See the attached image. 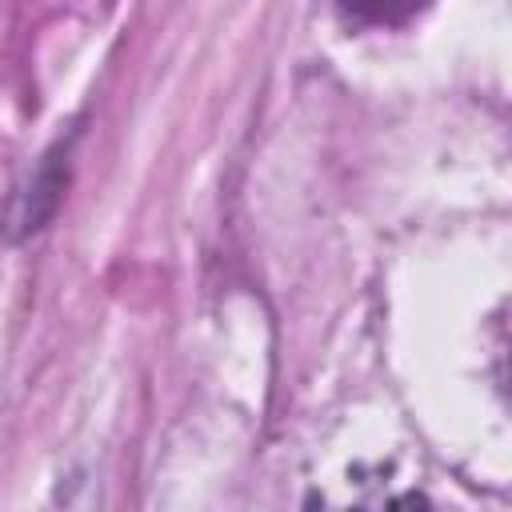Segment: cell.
<instances>
[{"instance_id": "1", "label": "cell", "mask_w": 512, "mask_h": 512, "mask_svg": "<svg viewBox=\"0 0 512 512\" xmlns=\"http://www.w3.org/2000/svg\"><path fill=\"white\" fill-rule=\"evenodd\" d=\"M64 180H68V144L60 140L52 152H44V160L36 164L28 184H20L4 200V208H0V236L4 240H24V236L40 232L52 220V212L60 208Z\"/></svg>"}, {"instance_id": "2", "label": "cell", "mask_w": 512, "mask_h": 512, "mask_svg": "<svg viewBox=\"0 0 512 512\" xmlns=\"http://www.w3.org/2000/svg\"><path fill=\"white\" fill-rule=\"evenodd\" d=\"M428 4L432 0H336V12L348 28H400Z\"/></svg>"}]
</instances>
